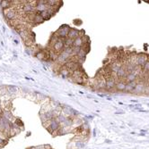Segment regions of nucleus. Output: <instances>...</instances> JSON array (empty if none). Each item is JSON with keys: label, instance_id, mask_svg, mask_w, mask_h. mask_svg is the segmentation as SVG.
<instances>
[{"label": "nucleus", "instance_id": "f257e3e1", "mask_svg": "<svg viewBox=\"0 0 149 149\" xmlns=\"http://www.w3.org/2000/svg\"><path fill=\"white\" fill-rule=\"evenodd\" d=\"M78 37H79V31H77L76 29H71V28H70V31H69V32H68V38L75 40Z\"/></svg>", "mask_w": 149, "mask_h": 149}, {"label": "nucleus", "instance_id": "f03ea898", "mask_svg": "<svg viewBox=\"0 0 149 149\" xmlns=\"http://www.w3.org/2000/svg\"><path fill=\"white\" fill-rule=\"evenodd\" d=\"M144 88H145L144 82H138V83H136L135 88H134V90H133V93L143 94V92H144Z\"/></svg>", "mask_w": 149, "mask_h": 149}, {"label": "nucleus", "instance_id": "7ed1b4c3", "mask_svg": "<svg viewBox=\"0 0 149 149\" xmlns=\"http://www.w3.org/2000/svg\"><path fill=\"white\" fill-rule=\"evenodd\" d=\"M126 85H127V83L124 81L123 80H119L116 83L115 88H116V90L123 91V90H125V88H126Z\"/></svg>", "mask_w": 149, "mask_h": 149}, {"label": "nucleus", "instance_id": "20e7f679", "mask_svg": "<svg viewBox=\"0 0 149 149\" xmlns=\"http://www.w3.org/2000/svg\"><path fill=\"white\" fill-rule=\"evenodd\" d=\"M83 46H84V43H83V40H82V37H78L77 38H76L74 40L73 46H75V47H82Z\"/></svg>", "mask_w": 149, "mask_h": 149}, {"label": "nucleus", "instance_id": "39448f33", "mask_svg": "<svg viewBox=\"0 0 149 149\" xmlns=\"http://www.w3.org/2000/svg\"><path fill=\"white\" fill-rule=\"evenodd\" d=\"M44 22V19L42 18V16L41 15L40 12H36V14L34 16V20H33V23H41Z\"/></svg>", "mask_w": 149, "mask_h": 149}, {"label": "nucleus", "instance_id": "423d86ee", "mask_svg": "<svg viewBox=\"0 0 149 149\" xmlns=\"http://www.w3.org/2000/svg\"><path fill=\"white\" fill-rule=\"evenodd\" d=\"M143 94H149V85H145V88H144V92H143Z\"/></svg>", "mask_w": 149, "mask_h": 149}, {"label": "nucleus", "instance_id": "0eeeda50", "mask_svg": "<svg viewBox=\"0 0 149 149\" xmlns=\"http://www.w3.org/2000/svg\"><path fill=\"white\" fill-rule=\"evenodd\" d=\"M16 123H15V124H16V125H17V126H23V122H21V121H20V120H16Z\"/></svg>", "mask_w": 149, "mask_h": 149}, {"label": "nucleus", "instance_id": "6e6552de", "mask_svg": "<svg viewBox=\"0 0 149 149\" xmlns=\"http://www.w3.org/2000/svg\"><path fill=\"white\" fill-rule=\"evenodd\" d=\"M50 149H51V148H50Z\"/></svg>", "mask_w": 149, "mask_h": 149}]
</instances>
